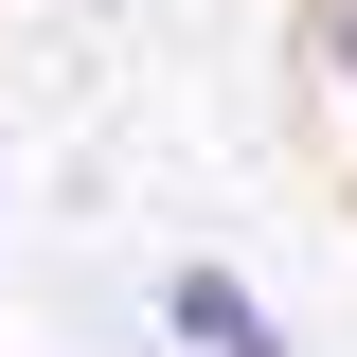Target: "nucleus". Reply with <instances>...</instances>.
Wrapping results in <instances>:
<instances>
[{"mask_svg":"<svg viewBox=\"0 0 357 357\" xmlns=\"http://www.w3.org/2000/svg\"><path fill=\"white\" fill-rule=\"evenodd\" d=\"M161 321H178L197 357H286V321H268L232 268H161Z\"/></svg>","mask_w":357,"mask_h":357,"instance_id":"f257e3e1","label":"nucleus"},{"mask_svg":"<svg viewBox=\"0 0 357 357\" xmlns=\"http://www.w3.org/2000/svg\"><path fill=\"white\" fill-rule=\"evenodd\" d=\"M304 72H321V107L357 126V0H304Z\"/></svg>","mask_w":357,"mask_h":357,"instance_id":"f03ea898","label":"nucleus"}]
</instances>
